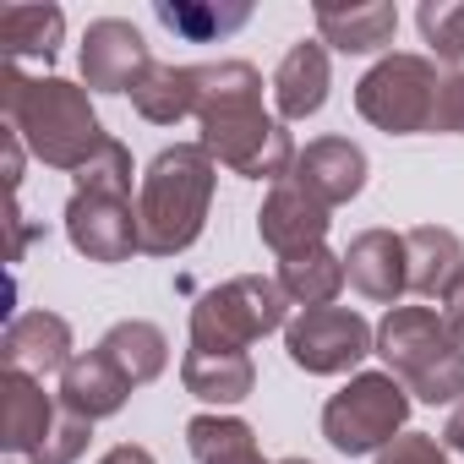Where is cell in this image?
Returning <instances> with one entry per match:
<instances>
[{
    "instance_id": "16",
    "label": "cell",
    "mask_w": 464,
    "mask_h": 464,
    "mask_svg": "<svg viewBox=\"0 0 464 464\" xmlns=\"http://www.w3.org/2000/svg\"><path fill=\"white\" fill-rule=\"evenodd\" d=\"M328 88H334V72H328V50L323 39H301L290 44V55L279 61L274 72V104H279V121H312L323 104H328Z\"/></svg>"
},
{
    "instance_id": "13",
    "label": "cell",
    "mask_w": 464,
    "mask_h": 464,
    "mask_svg": "<svg viewBox=\"0 0 464 464\" xmlns=\"http://www.w3.org/2000/svg\"><path fill=\"white\" fill-rule=\"evenodd\" d=\"M290 175H295L312 197H323L328 208H344V202H355V197L366 191L372 164H366L361 142H350V137H317V142L301 148V159H295Z\"/></svg>"
},
{
    "instance_id": "8",
    "label": "cell",
    "mask_w": 464,
    "mask_h": 464,
    "mask_svg": "<svg viewBox=\"0 0 464 464\" xmlns=\"http://www.w3.org/2000/svg\"><path fill=\"white\" fill-rule=\"evenodd\" d=\"M404 420H410V393L393 372H355L323 404V437L344 459L382 453L393 437H404Z\"/></svg>"
},
{
    "instance_id": "27",
    "label": "cell",
    "mask_w": 464,
    "mask_h": 464,
    "mask_svg": "<svg viewBox=\"0 0 464 464\" xmlns=\"http://www.w3.org/2000/svg\"><path fill=\"white\" fill-rule=\"evenodd\" d=\"M415 28H420V39L431 44V55L442 66L464 61V0H420Z\"/></svg>"
},
{
    "instance_id": "22",
    "label": "cell",
    "mask_w": 464,
    "mask_h": 464,
    "mask_svg": "<svg viewBox=\"0 0 464 464\" xmlns=\"http://www.w3.org/2000/svg\"><path fill=\"white\" fill-rule=\"evenodd\" d=\"M66 39V12L61 6H6L0 12V44H6V61H55Z\"/></svg>"
},
{
    "instance_id": "34",
    "label": "cell",
    "mask_w": 464,
    "mask_h": 464,
    "mask_svg": "<svg viewBox=\"0 0 464 464\" xmlns=\"http://www.w3.org/2000/svg\"><path fill=\"white\" fill-rule=\"evenodd\" d=\"M442 448H448V453H464V404H453V415H448V426H442Z\"/></svg>"
},
{
    "instance_id": "19",
    "label": "cell",
    "mask_w": 464,
    "mask_h": 464,
    "mask_svg": "<svg viewBox=\"0 0 464 464\" xmlns=\"http://www.w3.org/2000/svg\"><path fill=\"white\" fill-rule=\"evenodd\" d=\"M180 382H186L191 399H202V404H213V410H229V404L252 399L257 366H252V355H241V350H197V344H191V350L180 355Z\"/></svg>"
},
{
    "instance_id": "9",
    "label": "cell",
    "mask_w": 464,
    "mask_h": 464,
    "mask_svg": "<svg viewBox=\"0 0 464 464\" xmlns=\"http://www.w3.org/2000/svg\"><path fill=\"white\" fill-rule=\"evenodd\" d=\"M285 350L306 377H339L377 355V328L355 306H317L285 328Z\"/></svg>"
},
{
    "instance_id": "31",
    "label": "cell",
    "mask_w": 464,
    "mask_h": 464,
    "mask_svg": "<svg viewBox=\"0 0 464 464\" xmlns=\"http://www.w3.org/2000/svg\"><path fill=\"white\" fill-rule=\"evenodd\" d=\"M34 236H44V229H39V224H23V208L12 202V263H23V252H28Z\"/></svg>"
},
{
    "instance_id": "24",
    "label": "cell",
    "mask_w": 464,
    "mask_h": 464,
    "mask_svg": "<svg viewBox=\"0 0 464 464\" xmlns=\"http://www.w3.org/2000/svg\"><path fill=\"white\" fill-rule=\"evenodd\" d=\"M344 285H350L344 257H339V252H328V246H312V252H301V257H285V263H279V290H285V295H290V306H301V312L334 306Z\"/></svg>"
},
{
    "instance_id": "23",
    "label": "cell",
    "mask_w": 464,
    "mask_h": 464,
    "mask_svg": "<svg viewBox=\"0 0 464 464\" xmlns=\"http://www.w3.org/2000/svg\"><path fill=\"white\" fill-rule=\"evenodd\" d=\"M131 104H137V115L153 121V126H175V121L197 115V66L153 61L148 77L131 88Z\"/></svg>"
},
{
    "instance_id": "11",
    "label": "cell",
    "mask_w": 464,
    "mask_h": 464,
    "mask_svg": "<svg viewBox=\"0 0 464 464\" xmlns=\"http://www.w3.org/2000/svg\"><path fill=\"white\" fill-rule=\"evenodd\" d=\"M77 66H82V88H88V93H131V88L148 77L153 55H148L142 34H137L126 17H99V23H88V34H82Z\"/></svg>"
},
{
    "instance_id": "33",
    "label": "cell",
    "mask_w": 464,
    "mask_h": 464,
    "mask_svg": "<svg viewBox=\"0 0 464 464\" xmlns=\"http://www.w3.org/2000/svg\"><path fill=\"white\" fill-rule=\"evenodd\" d=\"M442 323H448V334H453V339L464 344V285H459V290H453V295L442 301Z\"/></svg>"
},
{
    "instance_id": "2",
    "label": "cell",
    "mask_w": 464,
    "mask_h": 464,
    "mask_svg": "<svg viewBox=\"0 0 464 464\" xmlns=\"http://www.w3.org/2000/svg\"><path fill=\"white\" fill-rule=\"evenodd\" d=\"M0 110L6 126L23 137V148L50 164V169H88L99 159V148L110 142V131L93 115V99L82 82L66 77H28L17 61L0 66Z\"/></svg>"
},
{
    "instance_id": "25",
    "label": "cell",
    "mask_w": 464,
    "mask_h": 464,
    "mask_svg": "<svg viewBox=\"0 0 464 464\" xmlns=\"http://www.w3.org/2000/svg\"><path fill=\"white\" fill-rule=\"evenodd\" d=\"M186 448L197 464H268L257 448V431L241 415H191L186 420Z\"/></svg>"
},
{
    "instance_id": "10",
    "label": "cell",
    "mask_w": 464,
    "mask_h": 464,
    "mask_svg": "<svg viewBox=\"0 0 464 464\" xmlns=\"http://www.w3.org/2000/svg\"><path fill=\"white\" fill-rule=\"evenodd\" d=\"M334 208L323 202V197H312L295 175H285L279 186H268V197H263V213H257V236H263V246L285 263V257H301V252H312V246H328V218Z\"/></svg>"
},
{
    "instance_id": "1",
    "label": "cell",
    "mask_w": 464,
    "mask_h": 464,
    "mask_svg": "<svg viewBox=\"0 0 464 464\" xmlns=\"http://www.w3.org/2000/svg\"><path fill=\"white\" fill-rule=\"evenodd\" d=\"M197 126L213 164L236 169L246 180H285L301 159L295 137L279 115L263 110V72L252 61H213L197 66Z\"/></svg>"
},
{
    "instance_id": "35",
    "label": "cell",
    "mask_w": 464,
    "mask_h": 464,
    "mask_svg": "<svg viewBox=\"0 0 464 464\" xmlns=\"http://www.w3.org/2000/svg\"><path fill=\"white\" fill-rule=\"evenodd\" d=\"M279 464H312V459H301V453H290V459H279Z\"/></svg>"
},
{
    "instance_id": "29",
    "label": "cell",
    "mask_w": 464,
    "mask_h": 464,
    "mask_svg": "<svg viewBox=\"0 0 464 464\" xmlns=\"http://www.w3.org/2000/svg\"><path fill=\"white\" fill-rule=\"evenodd\" d=\"M377 464H448V448L426 431H404L377 453Z\"/></svg>"
},
{
    "instance_id": "6",
    "label": "cell",
    "mask_w": 464,
    "mask_h": 464,
    "mask_svg": "<svg viewBox=\"0 0 464 464\" xmlns=\"http://www.w3.org/2000/svg\"><path fill=\"white\" fill-rule=\"evenodd\" d=\"M290 328V295L279 290V279L263 274H236L218 290L197 295L191 306V344L197 350H252L257 339Z\"/></svg>"
},
{
    "instance_id": "28",
    "label": "cell",
    "mask_w": 464,
    "mask_h": 464,
    "mask_svg": "<svg viewBox=\"0 0 464 464\" xmlns=\"http://www.w3.org/2000/svg\"><path fill=\"white\" fill-rule=\"evenodd\" d=\"M88 437H93V420H82V415L61 410V415H55V426H50V437H44V448H39L28 464H77V459H82V448H88Z\"/></svg>"
},
{
    "instance_id": "30",
    "label": "cell",
    "mask_w": 464,
    "mask_h": 464,
    "mask_svg": "<svg viewBox=\"0 0 464 464\" xmlns=\"http://www.w3.org/2000/svg\"><path fill=\"white\" fill-rule=\"evenodd\" d=\"M431 131L464 137V72H453V77L442 82V104H437V126H431Z\"/></svg>"
},
{
    "instance_id": "26",
    "label": "cell",
    "mask_w": 464,
    "mask_h": 464,
    "mask_svg": "<svg viewBox=\"0 0 464 464\" xmlns=\"http://www.w3.org/2000/svg\"><path fill=\"white\" fill-rule=\"evenodd\" d=\"M153 17L191 44H213V39L241 34L252 23V6L246 0H236V6H218V0H153Z\"/></svg>"
},
{
    "instance_id": "5",
    "label": "cell",
    "mask_w": 464,
    "mask_h": 464,
    "mask_svg": "<svg viewBox=\"0 0 464 464\" xmlns=\"http://www.w3.org/2000/svg\"><path fill=\"white\" fill-rule=\"evenodd\" d=\"M377 355L420 404H464V344L431 306H388L377 323Z\"/></svg>"
},
{
    "instance_id": "4",
    "label": "cell",
    "mask_w": 464,
    "mask_h": 464,
    "mask_svg": "<svg viewBox=\"0 0 464 464\" xmlns=\"http://www.w3.org/2000/svg\"><path fill=\"white\" fill-rule=\"evenodd\" d=\"M131 148L110 137L88 169H77V191L66 197V241L88 263H131L142 252V224L131 208Z\"/></svg>"
},
{
    "instance_id": "21",
    "label": "cell",
    "mask_w": 464,
    "mask_h": 464,
    "mask_svg": "<svg viewBox=\"0 0 464 464\" xmlns=\"http://www.w3.org/2000/svg\"><path fill=\"white\" fill-rule=\"evenodd\" d=\"M99 350L121 366V377H126L131 388L164 377V366H169V339H164V328H159V323H142V317L115 323V328L99 339Z\"/></svg>"
},
{
    "instance_id": "32",
    "label": "cell",
    "mask_w": 464,
    "mask_h": 464,
    "mask_svg": "<svg viewBox=\"0 0 464 464\" xmlns=\"http://www.w3.org/2000/svg\"><path fill=\"white\" fill-rule=\"evenodd\" d=\"M99 464H159V459H153V453H148L142 442H121V448H110V453H104Z\"/></svg>"
},
{
    "instance_id": "15",
    "label": "cell",
    "mask_w": 464,
    "mask_h": 464,
    "mask_svg": "<svg viewBox=\"0 0 464 464\" xmlns=\"http://www.w3.org/2000/svg\"><path fill=\"white\" fill-rule=\"evenodd\" d=\"M55 415L61 410L50 404V393H44L39 377H28V372H0V448H6V453H28L34 459L44 448Z\"/></svg>"
},
{
    "instance_id": "17",
    "label": "cell",
    "mask_w": 464,
    "mask_h": 464,
    "mask_svg": "<svg viewBox=\"0 0 464 464\" xmlns=\"http://www.w3.org/2000/svg\"><path fill=\"white\" fill-rule=\"evenodd\" d=\"M126 399H131V382L121 377V366L99 344L61 372V410H72L82 420H110L126 410Z\"/></svg>"
},
{
    "instance_id": "20",
    "label": "cell",
    "mask_w": 464,
    "mask_h": 464,
    "mask_svg": "<svg viewBox=\"0 0 464 464\" xmlns=\"http://www.w3.org/2000/svg\"><path fill=\"white\" fill-rule=\"evenodd\" d=\"M317 34L339 55H377L399 34V6H388V0H361V6H317Z\"/></svg>"
},
{
    "instance_id": "7",
    "label": "cell",
    "mask_w": 464,
    "mask_h": 464,
    "mask_svg": "<svg viewBox=\"0 0 464 464\" xmlns=\"http://www.w3.org/2000/svg\"><path fill=\"white\" fill-rule=\"evenodd\" d=\"M442 82L448 77H437V61H426V55H382L355 82V110L366 126H377L388 137H420L437 126Z\"/></svg>"
},
{
    "instance_id": "14",
    "label": "cell",
    "mask_w": 464,
    "mask_h": 464,
    "mask_svg": "<svg viewBox=\"0 0 464 464\" xmlns=\"http://www.w3.org/2000/svg\"><path fill=\"white\" fill-rule=\"evenodd\" d=\"M344 274L350 285L377 301V306H393L404 290H410V252H404V236L393 229H361L344 252Z\"/></svg>"
},
{
    "instance_id": "3",
    "label": "cell",
    "mask_w": 464,
    "mask_h": 464,
    "mask_svg": "<svg viewBox=\"0 0 464 464\" xmlns=\"http://www.w3.org/2000/svg\"><path fill=\"white\" fill-rule=\"evenodd\" d=\"M213 180H218V164L202 142H175L142 169L137 224H142L148 257H180L186 246H197L213 208Z\"/></svg>"
},
{
    "instance_id": "18",
    "label": "cell",
    "mask_w": 464,
    "mask_h": 464,
    "mask_svg": "<svg viewBox=\"0 0 464 464\" xmlns=\"http://www.w3.org/2000/svg\"><path fill=\"white\" fill-rule=\"evenodd\" d=\"M410 252V290L420 301H448L464 285V241L442 224H415L404 236Z\"/></svg>"
},
{
    "instance_id": "12",
    "label": "cell",
    "mask_w": 464,
    "mask_h": 464,
    "mask_svg": "<svg viewBox=\"0 0 464 464\" xmlns=\"http://www.w3.org/2000/svg\"><path fill=\"white\" fill-rule=\"evenodd\" d=\"M0 361H6V372H28L39 382L50 372H66L77 361L72 323L61 312H23V317H12V328L0 334Z\"/></svg>"
}]
</instances>
